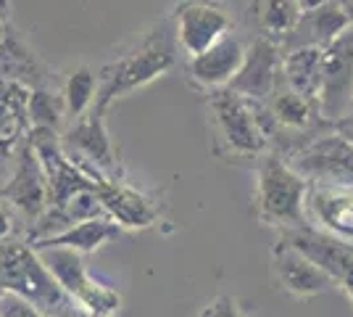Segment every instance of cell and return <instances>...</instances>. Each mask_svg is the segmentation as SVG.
I'll return each mask as SVG.
<instances>
[{
	"label": "cell",
	"instance_id": "cell-1",
	"mask_svg": "<svg viewBox=\"0 0 353 317\" xmlns=\"http://www.w3.org/2000/svg\"><path fill=\"white\" fill-rule=\"evenodd\" d=\"M176 48L179 46H176L172 21L156 24L130 50H124L121 56L108 61L98 72L101 90H98V98H95L92 108L105 114L111 101L137 90V88H145L148 82H153L156 77L166 75L176 64Z\"/></svg>",
	"mask_w": 353,
	"mask_h": 317
},
{
	"label": "cell",
	"instance_id": "cell-2",
	"mask_svg": "<svg viewBox=\"0 0 353 317\" xmlns=\"http://www.w3.org/2000/svg\"><path fill=\"white\" fill-rule=\"evenodd\" d=\"M0 288L30 299L48 315L72 304L53 272L45 267L40 251L30 241H16L11 236L0 241Z\"/></svg>",
	"mask_w": 353,
	"mask_h": 317
},
{
	"label": "cell",
	"instance_id": "cell-3",
	"mask_svg": "<svg viewBox=\"0 0 353 317\" xmlns=\"http://www.w3.org/2000/svg\"><path fill=\"white\" fill-rule=\"evenodd\" d=\"M311 182L277 153H269L259 169V214L266 225H306V198Z\"/></svg>",
	"mask_w": 353,
	"mask_h": 317
},
{
	"label": "cell",
	"instance_id": "cell-4",
	"mask_svg": "<svg viewBox=\"0 0 353 317\" xmlns=\"http://www.w3.org/2000/svg\"><path fill=\"white\" fill-rule=\"evenodd\" d=\"M208 108L216 133L230 151L243 156H259L269 146V117L266 104L250 101L240 93L221 88L208 93Z\"/></svg>",
	"mask_w": 353,
	"mask_h": 317
},
{
	"label": "cell",
	"instance_id": "cell-5",
	"mask_svg": "<svg viewBox=\"0 0 353 317\" xmlns=\"http://www.w3.org/2000/svg\"><path fill=\"white\" fill-rule=\"evenodd\" d=\"M43 257L45 267L53 272V278L59 280V286L66 291V296L77 302L79 307H85L90 312L101 317L114 315L121 307V296L114 288L98 283L90 275L85 257L74 249H63V246H45L37 249Z\"/></svg>",
	"mask_w": 353,
	"mask_h": 317
},
{
	"label": "cell",
	"instance_id": "cell-6",
	"mask_svg": "<svg viewBox=\"0 0 353 317\" xmlns=\"http://www.w3.org/2000/svg\"><path fill=\"white\" fill-rule=\"evenodd\" d=\"M172 27L179 50L192 59L232 32V14L221 0H182L172 14Z\"/></svg>",
	"mask_w": 353,
	"mask_h": 317
},
{
	"label": "cell",
	"instance_id": "cell-7",
	"mask_svg": "<svg viewBox=\"0 0 353 317\" xmlns=\"http://www.w3.org/2000/svg\"><path fill=\"white\" fill-rule=\"evenodd\" d=\"M319 111L322 119L330 124L353 111V27H348L324 48Z\"/></svg>",
	"mask_w": 353,
	"mask_h": 317
},
{
	"label": "cell",
	"instance_id": "cell-8",
	"mask_svg": "<svg viewBox=\"0 0 353 317\" xmlns=\"http://www.w3.org/2000/svg\"><path fill=\"white\" fill-rule=\"evenodd\" d=\"M290 164L316 185H353V143L340 133H324L293 153Z\"/></svg>",
	"mask_w": 353,
	"mask_h": 317
},
{
	"label": "cell",
	"instance_id": "cell-9",
	"mask_svg": "<svg viewBox=\"0 0 353 317\" xmlns=\"http://www.w3.org/2000/svg\"><path fill=\"white\" fill-rule=\"evenodd\" d=\"M27 140L32 143V148H34L40 164H43L48 191H50V204H63L74 193L101 185L95 177H90L82 166L74 164L72 159H69V153L63 151V143L59 140L56 130L32 127Z\"/></svg>",
	"mask_w": 353,
	"mask_h": 317
},
{
	"label": "cell",
	"instance_id": "cell-10",
	"mask_svg": "<svg viewBox=\"0 0 353 317\" xmlns=\"http://www.w3.org/2000/svg\"><path fill=\"white\" fill-rule=\"evenodd\" d=\"M282 241H288L309 259H314L338 286L345 291L353 288V241L311 225L288 227Z\"/></svg>",
	"mask_w": 353,
	"mask_h": 317
},
{
	"label": "cell",
	"instance_id": "cell-11",
	"mask_svg": "<svg viewBox=\"0 0 353 317\" xmlns=\"http://www.w3.org/2000/svg\"><path fill=\"white\" fill-rule=\"evenodd\" d=\"M63 151L69 153L74 164H79L90 177L103 182V172L114 169V148L105 133L103 111L90 108L85 117L74 119L72 130L63 135Z\"/></svg>",
	"mask_w": 353,
	"mask_h": 317
},
{
	"label": "cell",
	"instance_id": "cell-12",
	"mask_svg": "<svg viewBox=\"0 0 353 317\" xmlns=\"http://www.w3.org/2000/svg\"><path fill=\"white\" fill-rule=\"evenodd\" d=\"M282 59H285V50L280 43L269 40L264 35H253L245 64L230 82V90L240 93L250 101L266 104L282 82Z\"/></svg>",
	"mask_w": 353,
	"mask_h": 317
},
{
	"label": "cell",
	"instance_id": "cell-13",
	"mask_svg": "<svg viewBox=\"0 0 353 317\" xmlns=\"http://www.w3.org/2000/svg\"><path fill=\"white\" fill-rule=\"evenodd\" d=\"M0 196L8 206L21 211L32 222H37L50 206V191H48L43 164H40L30 140H24L19 153H16L14 175H11V180L3 188Z\"/></svg>",
	"mask_w": 353,
	"mask_h": 317
},
{
	"label": "cell",
	"instance_id": "cell-14",
	"mask_svg": "<svg viewBox=\"0 0 353 317\" xmlns=\"http://www.w3.org/2000/svg\"><path fill=\"white\" fill-rule=\"evenodd\" d=\"M245 56H248V43L240 35L230 32V35L221 37L219 43H214L203 53H198L188 61V77L198 90L211 93L230 88V82L243 69Z\"/></svg>",
	"mask_w": 353,
	"mask_h": 317
},
{
	"label": "cell",
	"instance_id": "cell-15",
	"mask_svg": "<svg viewBox=\"0 0 353 317\" xmlns=\"http://www.w3.org/2000/svg\"><path fill=\"white\" fill-rule=\"evenodd\" d=\"M272 265H274L280 286L295 296H316V294H324L332 286H338L314 259H309L288 241H280L274 246Z\"/></svg>",
	"mask_w": 353,
	"mask_h": 317
},
{
	"label": "cell",
	"instance_id": "cell-16",
	"mask_svg": "<svg viewBox=\"0 0 353 317\" xmlns=\"http://www.w3.org/2000/svg\"><path fill=\"white\" fill-rule=\"evenodd\" d=\"M306 209L322 230L353 241V185H314Z\"/></svg>",
	"mask_w": 353,
	"mask_h": 317
},
{
	"label": "cell",
	"instance_id": "cell-17",
	"mask_svg": "<svg viewBox=\"0 0 353 317\" xmlns=\"http://www.w3.org/2000/svg\"><path fill=\"white\" fill-rule=\"evenodd\" d=\"M348 27H351V21H348V14L343 8V0H327L311 11H303L293 35L282 43V50H293V48L303 46L327 48Z\"/></svg>",
	"mask_w": 353,
	"mask_h": 317
},
{
	"label": "cell",
	"instance_id": "cell-18",
	"mask_svg": "<svg viewBox=\"0 0 353 317\" xmlns=\"http://www.w3.org/2000/svg\"><path fill=\"white\" fill-rule=\"evenodd\" d=\"M98 193H101V201H103L105 206V214L121 227L140 230V227L153 225L156 217H159L156 204L148 196H143V193L127 188V185H119L114 180H103L98 185Z\"/></svg>",
	"mask_w": 353,
	"mask_h": 317
},
{
	"label": "cell",
	"instance_id": "cell-19",
	"mask_svg": "<svg viewBox=\"0 0 353 317\" xmlns=\"http://www.w3.org/2000/svg\"><path fill=\"white\" fill-rule=\"evenodd\" d=\"M324 75V48L303 46L285 50L282 59V82L290 90L306 95L311 101H319Z\"/></svg>",
	"mask_w": 353,
	"mask_h": 317
},
{
	"label": "cell",
	"instance_id": "cell-20",
	"mask_svg": "<svg viewBox=\"0 0 353 317\" xmlns=\"http://www.w3.org/2000/svg\"><path fill=\"white\" fill-rule=\"evenodd\" d=\"M119 233H121V225L114 222L111 217H92V220H85V222H74V225L63 227L61 233H53L48 238H40L32 246L34 249L63 246V249H74L79 254H90V251H98L108 241H114Z\"/></svg>",
	"mask_w": 353,
	"mask_h": 317
},
{
	"label": "cell",
	"instance_id": "cell-21",
	"mask_svg": "<svg viewBox=\"0 0 353 317\" xmlns=\"http://www.w3.org/2000/svg\"><path fill=\"white\" fill-rule=\"evenodd\" d=\"M303 16L298 0H250L248 19L256 35H264L274 43H285Z\"/></svg>",
	"mask_w": 353,
	"mask_h": 317
},
{
	"label": "cell",
	"instance_id": "cell-22",
	"mask_svg": "<svg viewBox=\"0 0 353 317\" xmlns=\"http://www.w3.org/2000/svg\"><path fill=\"white\" fill-rule=\"evenodd\" d=\"M266 108L274 119V127H280V130H309L316 122V117L322 119L319 101H311L306 95L290 90L285 82H280V88L272 93V98L266 101Z\"/></svg>",
	"mask_w": 353,
	"mask_h": 317
},
{
	"label": "cell",
	"instance_id": "cell-23",
	"mask_svg": "<svg viewBox=\"0 0 353 317\" xmlns=\"http://www.w3.org/2000/svg\"><path fill=\"white\" fill-rule=\"evenodd\" d=\"M98 90H101V77L95 75L92 69H88V66L74 69L72 75L66 77L63 95H61L63 106H66V117H72V119L85 117L90 108L95 106Z\"/></svg>",
	"mask_w": 353,
	"mask_h": 317
},
{
	"label": "cell",
	"instance_id": "cell-24",
	"mask_svg": "<svg viewBox=\"0 0 353 317\" xmlns=\"http://www.w3.org/2000/svg\"><path fill=\"white\" fill-rule=\"evenodd\" d=\"M27 114H30L32 127H43V130H56L59 133L61 122L66 117V106L63 98H56L48 90H32L30 101H27Z\"/></svg>",
	"mask_w": 353,
	"mask_h": 317
},
{
	"label": "cell",
	"instance_id": "cell-25",
	"mask_svg": "<svg viewBox=\"0 0 353 317\" xmlns=\"http://www.w3.org/2000/svg\"><path fill=\"white\" fill-rule=\"evenodd\" d=\"M0 317H50L40 307L19 294H3L0 296Z\"/></svg>",
	"mask_w": 353,
	"mask_h": 317
},
{
	"label": "cell",
	"instance_id": "cell-26",
	"mask_svg": "<svg viewBox=\"0 0 353 317\" xmlns=\"http://www.w3.org/2000/svg\"><path fill=\"white\" fill-rule=\"evenodd\" d=\"M198 317H240V309L230 296H216L198 312Z\"/></svg>",
	"mask_w": 353,
	"mask_h": 317
},
{
	"label": "cell",
	"instance_id": "cell-27",
	"mask_svg": "<svg viewBox=\"0 0 353 317\" xmlns=\"http://www.w3.org/2000/svg\"><path fill=\"white\" fill-rule=\"evenodd\" d=\"M11 230H14V217H11L8 204H6L3 196H0V241H3V238H8V236H11Z\"/></svg>",
	"mask_w": 353,
	"mask_h": 317
},
{
	"label": "cell",
	"instance_id": "cell-28",
	"mask_svg": "<svg viewBox=\"0 0 353 317\" xmlns=\"http://www.w3.org/2000/svg\"><path fill=\"white\" fill-rule=\"evenodd\" d=\"M50 317H101V315L90 312V309H85V307H74V302H72V304H66L63 309H59L56 315H50Z\"/></svg>",
	"mask_w": 353,
	"mask_h": 317
},
{
	"label": "cell",
	"instance_id": "cell-29",
	"mask_svg": "<svg viewBox=\"0 0 353 317\" xmlns=\"http://www.w3.org/2000/svg\"><path fill=\"white\" fill-rule=\"evenodd\" d=\"M332 130H335V133H340L345 140H351V143H353V111L348 114V117H343V119L335 122V124H332Z\"/></svg>",
	"mask_w": 353,
	"mask_h": 317
},
{
	"label": "cell",
	"instance_id": "cell-30",
	"mask_svg": "<svg viewBox=\"0 0 353 317\" xmlns=\"http://www.w3.org/2000/svg\"><path fill=\"white\" fill-rule=\"evenodd\" d=\"M14 143H16V140H11V137H3V135H0V159H6L8 153L14 151Z\"/></svg>",
	"mask_w": 353,
	"mask_h": 317
},
{
	"label": "cell",
	"instance_id": "cell-31",
	"mask_svg": "<svg viewBox=\"0 0 353 317\" xmlns=\"http://www.w3.org/2000/svg\"><path fill=\"white\" fill-rule=\"evenodd\" d=\"M8 16H11V3L8 0H0V19L8 21Z\"/></svg>",
	"mask_w": 353,
	"mask_h": 317
},
{
	"label": "cell",
	"instance_id": "cell-32",
	"mask_svg": "<svg viewBox=\"0 0 353 317\" xmlns=\"http://www.w3.org/2000/svg\"><path fill=\"white\" fill-rule=\"evenodd\" d=\"M298 3H301V8H303V11H311V8L322 6V3H327V0H298Z\"/></svg>",
	"mask_w": 353,
	"mask_h": 317
},
{
	"label": "cell",
	"instance_id": "cell-33",
	"mask_svg": "<svg viewBox=\"0 0 353 317\" xmlns=\"http://www.w3.org/2000/svg\"><path fill=\"white\" fill-rule=\"evenodd\" d=\"M343 8H345V14H348V21H351V27H353V0H343Z\"/></svg>",
	"mask_w": 353,
	"mask_h": 317
},
{
	"label": "cell",
	"instance_id": "cell-34",
	"mask_svg": "<svg viewBox=\"0 0 353 317\" xmlns=\"http://www.w3.org/2000/svg\"><path fill=\"white\" fill-rule=\"evenodd\" d=\"M348 296H351V299H353V288H348Z\"/></svg>",
	"mask_w": 353,
	"mask_h": 317
},
{
	"label": "cell",
	"instance_id": "cell-35",
	"mask_svg": "<svg viewBox=\"0 0 353 317\" xmlns=\"http://www.w3.org/2000/svg\"><path fill=\"white\" fill-rule=\"evenodd\" d=\"M3 294H6V291H3V288H0V296H3Z\"/></svg>",
	"mask_w": 353,
	"mask_h": 317
}]
</instances>
